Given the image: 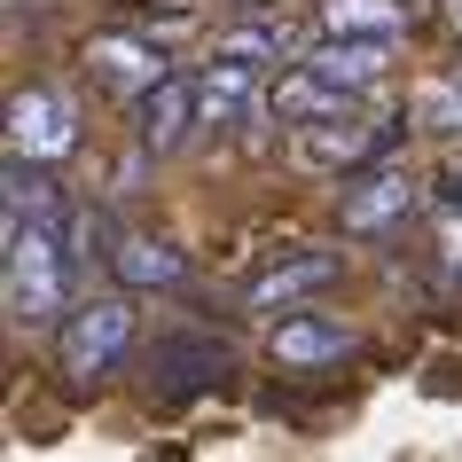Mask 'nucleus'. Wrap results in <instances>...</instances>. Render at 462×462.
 <instances>
[{
	"label": "nucleus",
	"mask_w": 462,
	"mask_h": 462,
	"mask_svg": "<svg viewBox=\"0 0 462 462\" xmlns=\"http://www.w3.org/2000/svg\"><path fill=\"white\" fill-rule=\"evenodd\" d=\"M79 212H0V306L16 329H55L71 314Z\"/></svg>",
	"instance_id": "1"
},
{
	"label": "nucleus",
	"mask_w": 462,
	"mask_h": 462,
	"mask_svg": "<svg viewBox=\"0 0 462 462\" xmlns=\"http://www.w3.org/2000/svg\"><path fill=\"white\" fill-rule=\"evenodd\" d=\"M125 353H134V298H125V291L79 298L71 314L55 321V368H63L79 392L102 384V376H110Z\"/></svg>",
	"instance_id": "2"
},
{
	"label": "nucleus",
	"mask_w": 462,
	"mask_h": 462,
	"mask_svg": "<svg viewBox=\"0 0 462 462\" xmlns=\"http://www.w3.org/2000/svg\"><path fill=\"white\" fill-rule=\"evenodd\" d=\"M345 236H392V227H408L423 212V180L400 165H361L345 172Z\"/></svg>",
	"instance_id": "3"
},
{
	"label": "nucleus",
	"mask_w": 462,
	"mask_h": 462,
	"mask_svg": "<svg viewBox=\"0 0 462 462\" xmlns=\"http://www.w3.org/2000/svg\"><path fill=\"white\" fill-rule=\"evenodd\" d=\"M79 149V118L55 87H16L8 95V157H32V165H63Z\"/></svg>",
	"instance_id": "4"
},
{
	"label": "nucleus",
	"mask_w": 462,
	"mask_h": 462,
	"mask_svg": "<svg viewBox=\"0 0 462 462\" xmlns=\"http://www.w3.org/2000/svg\"><path fill=\"white\" fill-rule=\"evenodd\" d=\"M227 376H236V353L204 329H172L149 345V392H165V400H189V392L227 384Z\"/></svg>",
	"instance_id": "5"
},
{
	"label": "nucleus",
	"mask_w": 462,
	"mask_h": 462,
	"mask_svg": "<svg viewBox=\"0 0 462 462\" xmlns=\"http://www.w3.org/2000/svg\"><path fill=\"white\" fill-rule=\"evenodd\" d=\"M392 142V125L361 118V110H345V118H321V125H298V165L306 172H361L376 165Z\"/></svg>",
	"instance_id": "6"
},
{
	"label": "nucleus",
	"mask_w": 462,
	"mask_h": 462,
	"mask_svg": "<svg viewBox=\"0 0 462 462\" xmlns=\"http://www.w3.org/2000/svg\"><path fill=\"white\" fill-rule=\"evenodd\" d=\"M189 125H204V102H196V79L165 71L149 95H134V134H142V149H180L189 142Z\"/></svg>",
	"instance_id": "7"
},
{
	"label": "nucleus",
	"mask_w": 462,
	"mask_h": 462,
	"mask_svg": "<svg viewBox=\"0 0 462 462\" xmlns=\"http://www.w3.org/2000/svg\"><path fill=\"white\" fill-rule=\"evenodd\" d=\"M267 353H274L282 368H337V361H353V329L329 321V314H291V306H282Z\"/></svg>",
	"instance_id": "8"
},
{
	"label": "nucleus",
	"mask_w": 462,
	"mask_h": 462,
	"mask_svg": "<svg viewBox=\"0 0 462 462\" xmlns=\"http://www.w3.org/2000/svg\"><path fill=\"white\" fill-rule=\"evenodd\" d=\"M345 274V259L337 251H321V244H306V251H291V259H274L259 282L244 291V306H298V298H314V291H329Z\"/></svg>",
	"instance_id": "9"
},
{
	"label": "nucleus",
	"mask_w": 462,
	"mask_h": 462,
	"mask_svg": "<svg viewBox=\"0 0 462 462\" xmlns=\"http://www.w3.org/2000/svg\"><path fill=\"white\" fill-rule=\"evenodd\" d=\"M87 63H95V79H110L118 95H149V87L165 79V48H149L142 32H95V40H87Z\"/></svg>",
	"instance_id": "10"
},
{
	"label": "nucleus",
	"mask_w": 462,
	"mask_h": 462,
	"mask_svg": "<svg viewBox=\"0 0 462 462\" xmlns=\"http://www.w3.org/2000/svg\"><path fill=\"white\" fill-rule=\"evenodd\" d=\"M306 63H314L321 79L353 87V95H368V87L392 71V40H368V32H329L321 48H306Z\"/></svg>",
	"instance_id": "11"
},
{
	"label": "nucleus",
	"mask_w": 462,
	"mask_h": 462,
	"mask_svg": "<svg viewBox=\"0 0 462 462\" xmlns=\"http://www.w3.org/2000/svg\"><path fill=\"white\" fill-rule=\"evenodd\" d=\"M353 110V87L321 79L314 63H298L291 79H274V118L282 125H321V118H345Z\"/></svg>",
	"instance_id": "12"
},
{
	"label": "nucleus",
	"mask_w": 462,
	"mask_h": 462,
	"mask_svg": "<svg viewBox=\"0 0 462 462\" xmlns=\"http://www.w3.org/2000/svg\"><path fill=\"white\" fill-rule=\"evenodd\" d=\"M110 267H118L125 291H172L180 274H189V259L165 244V236H118V251H110Z\"/></svg>",
	"instance_id": "13"
},
{
	"label": "nucleus",
	"mask_w": 462,
	"mask_h": 462,
	"mask_svg": "<svg viewBox=\"0 0 462 462\" xmlns=\"http://www.w3.org/2000/svg\"><path fill=\"white\" fill-rule=\"evenodd\" d=\"M415 0H321V32H368V40H400Z\"/></svg>",
	"instance_id": "14"
},
{
	"label": "nucleus",
	"mask_w": 462,
	"mask_h": 462,
	"mask_svg": "<svg viewBox=\"0 0 462 462\" xmlns=\"http://www.w3.org/2000/svg\"><path fill=\"white\" fill-rule=\"evenodd\" d=\"M196 102H204V125H236V118L251 110V63L212 55V71L196 79Z\"/></svg>",
	"instance_id": "15"
},
{
	"label": "nucleus",
	"mask_w": 462,
	"mask_h": 462,
	"mask_svg": "<svg viewBox=\"0 0 462 462\" xmlns=\"http://www.w3.org/2000/svg\"><path fill=\"white\" fill-rule=\"evenodd\" d=\"M415 134H431V142H455L462 134V71L431 79V87L415 95Z\"/></svg>",
	"instance_id": "16"
},
{
	"label": "nucleus",
	"mask_w": 462,
	"mask_h": 462,
	"mask_svg": "<svg viewBox=\"0 0 462 462\" xmlns=\"http://www.w3.org/2000/svg\"><path fill=\"white\" fill-rule=\"evenodd\" d=\"M431 267L447 291H462V204L455 196H439L431 204Z\"/></svg>",
	"instance_id": "17"
},
{
	"label": "nucleus",
	"mask_w": 462,
	"mask_h": 462,
	"mask_svg": "<svg viewBox=\"0 0 462 462\" xmlns=\"http://www.w3.org/2000/svg\"><path fill=\"white\" fill-rule=\"evenodd\" d=\"M219 55H227V63H251V71H259V63H282V55H291V32H282V24H244V32H219Z\"/></svg>",
	"instance_id": "18"
},
{
	"label": "nucleus",
	"mask_w": 462,
	"mask_h": 462,
	"mask_svg": "<svg viewBox=\"0 0 462 462\" xmlns=\"http://www.w3.org/2000/svg\"><path fill=\"white\" fill-rule=\"evenodd\" d=\"M439 196H455V204H462V172H447V180H439Z\"/></svg>",
	"instance_id": "19"
},
{
	"label": "nucleus",
	"mask_w": 462,
	"mask_h": 462,
	"mask_svg": "<svg viewBox=\"0 0 462 462\" xmlns=\"http://www.w3.org/2000/svg\"><path fill=\"white\" fill-rule=\"evenodd\" d=\"M447 32H455V40H462V0H447Z\"/></svg>",
	"instance_id": "20"
},
{
	"label": "nucleus",
	"mask_w": 462,
	"mask_h": 462,
	"mask_svg": "<svg viewBox=\"0 0 462 462\" xmlns=\"http://www.w3.org/2000/svg\"><path fill=\"white\" fill-rule=\"evenodd\" d=\"M32 8H40V0H8V16H32Z\"/></svg>",
	"instance_id": "21"
}]
</instances>
